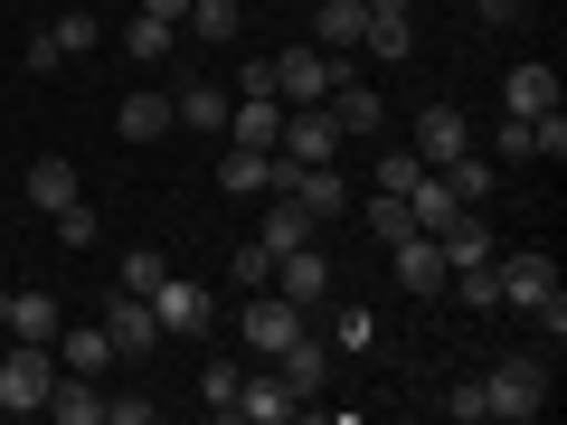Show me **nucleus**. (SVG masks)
<instances>
[{
    "mask_svg": "<svg viewBox=\"0 0 567 425\" xmlns=\"http://www.w3.org/2000/svg\"><path fill=\"white\" fill-rule=\"evenodd\" d=\"M483 406L502 425H539L548 416V360L539 350H511L502 369H483Z\"/></svg>",
    "mask_w": 567,
    "mask_h": 425,
    "instance_id": "obj_1",
    "label": "nucleus"
},
{
    "mask_svg": "<svg viewBox=\"0 0 567 425\" xmlns=\"http://www.w3.org/2000/svg\"><path fill=\"white\" fill-rule=\"evenodd\" d=\"M48 387H58V350L10 341V360H0V416H48Z\"/></svg>",
    "mask_w": 567,
    "mask_h": 425,
    "instance_id": "obj_2",
    "label": "nucleus"
},
{
    "mask_svg": "<svg viewBox=\"0 0 567 425\" xmlns=\"http://www.w3.org/2000/svg\"><path fill=\"white\" fill-rule=\"evenodd\" d=\"M265 66H275V95H284V104H322L331 85L350 76V58H331V48H312V39L284 48V58H265Z\"/></svg>",
    "mask_w": 567,
    "mask_h": 425,
    "instance_id": "obj_3",
    "label": "nucleus"
},
{
    "mask_svg": "<svg viewBox=\"0 0 567 425\" xmlns=\"http://www.w3.org/2000/svg\"><path fill=\"white\" fill-rule=\"evenodd\" d=\"M237 331H246V350H256V360H275L293 331H312V312H303V303H284L275 283H256V293H246V312H237Z\"/></svg>",
    "mask_w": 567,
    "mask_h": 425,
    "instance_id": "obj_4",
    "label": "nucleus"
},
{
    "mask_svg": "<svg viewBox=\"0 0 567 425\" xmlns=\"http://www.w3.org/2000/svg\"><path fill=\"white\" fill-rule=\"evenodd\" d=\"M142 303H152L162 341H199V331H208V283H189V274H162Z\"/></svg>",
    "mask_w": 567,
    "mask_h": 425,
    "instance_id": "obj_5",
    "label": "nucleus"
},
{
    "mask_svg": "<svg viewBox=\"0 0 567 425\" xmlns=\"http://www.w3.org/2000/svg\"><path fill=\"white\" fill-rule=\"evenodd\" d=\"M492 274H502V312H539L548 293H558V265H548L539 246H511V256H492Z\"/></svg>",
    "mask_w": 567,
    "mask_h": 425,
    "instance_id": "obj_6",
    "label": "nucleus"
},
{
    "mask_svg": "<svg viewBox=\"0 0 567 425\" xmlns=\"http://www.w3.org/2000/svg\"><path fill=\"white\" fill-rule=\"evenodd\" d=\"M275 152H284V162H341V123H331V104H284Z\"/></svg>",
    "mask_w": 567,
    "mask_h": 425,
    "instance_id": "obj_7",
    "label": "nucleus"
},
{
    "mask_svg": "<svg viewBox=\"0 0 567 425\" xmlns=\"http://www.w3.org/2000/svg\"><path fill=\"white\" fill-rule=\"evenodd\" d=\"M275 293H284V303H303V312L331 303V256H322V237H312V246H284V256H275Z\"/></svg>",
    "mask_w": 567,
    "mask_h": 425,
    "instance_id": "obj_8",
    "label": "nucleus"
},
{
    "mask_svg": "<svg viewBox=\"0 0 567 425\" xmlns=\"http://www.w3.org/2000/svg\"><path fill=\"white\" fill-rule=\"evenodd\" d=\"M95 322H104V341H114V360H152V350H162L152 303H142V293H123V283H114V303H104Z\"/></svg>",
    "mask_w": 567,
    "mask_h": 425,
    "instance_id": "obj_9",
    "label": "nucleus"
},
{
    "mask_svg": "<svg viewBox=\"0 0 567 425\" xmlns=\"http://www.w3.org/2000/svg\"><path fill=\"white\" fill-rule=\"evenodd\" d=\"M284 170H293L284 152H256V142H237V152L218 162V189H227V199H275Z\"/></svg>",
    "mask_w": 567,
    "mask_h": 425,
    "instance_id": "obj_10",
    "label": "nucleus"
},
{
    "mask_svg": "<svg viewBox=\"0 0 567 425\" xmlns=\"http://www.w3.org/2000/svg\"><path fill=\"white\" fill-rule=\"evenodd\" d=\"M406 152H416L425 170H445V162H464V152H473V123L454 114V104H425V114H416V142H406Z\"/></svg>",
    "mask_w": 567,
    "mask_h": 425,
    "instance_id": "obj_11",
    "label": "nucleus"
},
{
    "mask_svg": "<svg viewBox=\"0 0 567 425\" xmlns=\"http://www.w3.org/2000/svg\"><path fill=\"white\" fill-rule=\"evenodd\" d=\"M388 265H398V293H445V274H454L445 246L425 237V227H406V237L388 246Z\"/></svg>",
    "mask_w": 567,
    "mask_h": 425,
    "instance_id": "obj_12",
    "label": "nucleus"
},
{
    "mask_svg": "<svg viewBox=\"0 0 567 425\" xmlns=\"http://www.w3.org/2000/svg\"><path fill=\"white\" fill-rule=\"evenodd\" d=\"M275 379L293 387V397H303V406L322 397V387H331V350H322V331H293V341L275 350Z\"/></svg>",
    "mask_w": 567,
    "mask_h": 425,
    "instance_id": "obj_13",
    "label": "nucleus"
},
{
    "mask_svg": "<svg viewBox=\"0 0 567 425\" xmlns=\"http://www.w3.org/2000/svg\"><path fill=\"white\" fill-rule=\"evenodd\" d=\"M237 416H246V425H284V416H303V397H293V387L275 379V360H265V369H246V387H237Z\"/></svg>",
    "mask_w": 567,
    "mask_h": 425,
    "instance_id": "obj_14",
    "label": "nucleus"
},
{
    "mask_svg": "<svg viewBox=\"0 0 567 425\" xmlns=\"http://www.w3.org/2000/svg\"><path fill=\"white\" fill-rule=\"evenodd\" d=\"M171 123H189V133H227V85L218 76H181V85H171Z\"/></svg>",
    "mask_w": 567,
    "mask_h": 425,
    "instance_id": "obj_15",
    "label": "nucleus"
},
{
    "mask_svg": "<svg viewBox=\"0 0 567 425\" xmlns=\"http://www.w3.org/2000/svg\"><path fill=\"white\" fill-rule=\"evenodd\" d=\"M58 369H76V379H104L114 369V341H104V322H58Z\"/></svg>",
    "mask_w": 567,
    "mask_h": 425,
    "instance_id": "obj_16",
    "label": "nucleus"
},
{
    "mask_svg": "<svg viewBox=\"0 0 567 425\" xmlns=\"http://www.w3.org/2000/svg\"><path fill=\"white\" fill-rule=\"evenodd\" d=\"M322 104H331V123H341V133H379V123H388V95H379L369 76H341Z\"/></svg>",
    "mask_w": 567,
    "mask_h": 425,
    "instance_id": "obj_17",
    "label": "nucleus"
},
{
    "mask_svg": "<svg viewBox=\"0 0 567 425\" xmlns=\"http://www.w3.org/2000/svg\"><path fill=\"white\" fill-rule=\"evenodd\" d=\"M275 133H284V95H227V142L275 152Z\"/></svg>",
    "mask_w": 567,
    "mask_h": 425,
    "instance_id": "obj_18",
    "label": "nucleus"
},
{
    "mask_svg": "<svg viewBox=\"0 0 567 425\" xmlns=\"http://www.w3.org/2000/svg\"><path fill=\"white\" fill-rule=\"evenodd\" d=\"M360 39H369V0H322V10H312V48L350 58Z\"/></svg>",
    "mask_w": 567,
    "mask_h": 425,
    "instance_id": "obj_19",
    "label": "nucleus"
},
{
    "mask_svg": "<svg viewBox=\"0 0 567 425\" xmlns=\"http://www.w3.org/2000/svg\"><path fill=\"white\" fill-rule=\"evenodd\" d=\"M435 246H445V265H483V256H502V237L483 227V208H454V218L435 227Z\"/></svg>",
    "mask_w": 567,
    "mask_h": 425,
    "instance_id": "obj_20",
    "label": "nucleus"
},
{
    "mask_svg": "<svg viewBox=\"0 0 567 425\" xmlns=\"http://www.w3.org/2000/svg\"><path fill=\"white\" fill-rule=\"evenodd\" d=\"M256 237L284 256V246H312V237H322V218H312L303 199H284V189H275V199H265V218H256Z\"/></svg>",
    "mask_w": 567,
    "mask_h": 425,
    "instance_id": "obj_21",
    "label": "nucleus"
},
{
    "mask_svg": "<svg viewBox=\"0 0 567 425\" xmlns=\"http://www.w3.org/2000/svg\"><path fill=\"white\" fill-rule=\"evenodd\" d=\"M548 104H558V66L529 58V66H511V76H502V114H548Z\"/></svg>",
    "mask_w": 567,
    "mask_h": 425,
    "instance_id": "obj_22",
    "label": "nucleus"
},
{
    "mask_svg": "<svg viewBox=\"0 0 567 425\" xmlns=\"http://www.w3.org/2000/svg\"><path fill=\"white\" fill-rule=\"evenodd\" d=\"M114 133H123V142H162V133H171V95H162V85L123 95V104H114Z\"/></svg>",
    "mask_w": 567,
    "mask_h": 425,
    "instance_id": "obj_23",
    "label": "nucleus"
},
{
    "mask_svg": "<svg viewBox=\"0 0 567 425\" xmlns=\"http://www.w3.org/2000/svg\"><path fill=\"white\" fill-rule=\"evenodd\" d=\"M48 416H58V425H104V387L76 379V369H58V387H48Z\"/></svg>",
    "mask_w": 567,
    "mask_h": 425,
    "instance_id": "obj_24",
    "label": "nucleus"
},
{
    "mask_svg": "<svg viewBox=\"0 0 567 425\" xmlns=\"http://www.w3.org/2000/svg\"><path fill=\"white\" fill-rule=\"evenodd\" d=\"M58 322H66L58 293H39V283H29V293H10V322H0V331H10V341H58Z\"/></svg>",
    "mask_w": 567,
    "mask_h": 425,
    "instance_id": "obj_25",
    "label": "nucleus"
},
{
    "mask_svg": "<svg viewBox=\"0 0 567 425\" xmlns=\"http://www.w3.org/2000/svg\"><path fill=\"white\" fill-rule=\"evenodd\" d=\"M29 208H39V218H48V208H66V199H85V189H76V162H58V152H48V162H29Z\"/></svg>",
    "mask_w": 567,
    "mask_h": 425,
    "instance_id": "obj_26",
    "label": "nucleus"
},
{
    "mask_svg": "<svg viewBox=\"0 0 567 425\" xmlns=\"http://www.w3.org/2000/svg\"><path fill=\"white\" fill-rule=\"evenodd\" d=\"M171 39H181V20H152V10H142V20H123V58H133V66H162Z\"/></svg>",
    "mask_w": 567,
    "mask_h": 425,
    "instance_id": "obj_27",
    "label": "nucleus"
},
{
    "mask_svg": "<svg viewBox=\"0 0 567 425\" xmlns=\"http://www.w3.org/2000/svg\"><path fill=\"white\" fill-rule=\"evenodd\" d=\"M237 387H246V360H208L199 369V406H208V416H227V425H237Z\"/></svg>",
    "mask_w": 567,
    "mask_h": 425,
    "instance_id": "obj_28",
    "label": "nucleus"
},
{
    "mask_svg": "<svg viewBox=\"0 0 567 425\" xmlns=\"http://www.w3.org/2000/svg\"><path fill=\"white\" fill-rule=\"evenodd\" d=\"M435 180H445V189H454V199H464V208H483V199H492V180H502V170H492L483 152H464V162H445V170H435Z\"/></svg>",
    "mask_w": 567,
    "mask_h": 425,
    "instance_id": "obj_29",
    "label": "nucleus"
},
{
    "mask_svg": "<svg viewBox=\"0 0 567 425\" xmlns=\"http://www.w3.org/2000/svg\"><path fill=\"white\" fill-rule=\"evenodd\" d=\"M454 208H464V199H454V189H445V180H435V170H425V180H416V189H406V218H416V227H425V237H435V227H445V218H454Z\"/></svg>",
    "mask_w": 567,
    "mask_h": 425,
    "instance_id": "obj_30",
    "label": "nucleus"
},
{
    "mask_svg": "<svg viewBox=\"0 0 567 425\" xmlns=\"http://www.w3.org/2000/svg\"><path fill=\"white\" fill-rule=\"evenodd\" d=\"M181 29H199V39L227 48V39H246V10H237V0H189V20H181Z\"/></svg>",
    "mask_w": 567,
    "mask_h": 425,
    "instance_id": "obj_31",
    "label": "nucleus"
},
{
    "mask_svg": "<svg viewBox=\"0 0 567 425\" xmlns=\"http://www.w3.org/2000/svg\"><path fill=\"white\" fill-rule=\"evenodd\" d=\"M360 48H369L379 66H398L406 48H416V20H406V10H398V20H379V10H369V39H360Z\"/></svg>",
    "mask_w": 567,
    "mask_h": 425,
    "instance_id": "obj_32",
    "label": "nucleus"
},
{
    "mask_svg": "<svg viewBox=\"0 0 567 425\" xmlns=\"http://www.w3.org/2000/svg\"><path fill=\"white\" fill-rule=\"evenodd\" d=\"M48 227H58V246H66V256H95V208H85V199L48 208Z\"/></svg>",
    "mask_w": 567,
    "mask_h": 425,
    "instance_id": "obj_33",
    "label": "nucleus"
},
{
    "mask_svg": "<svg viewBox=\"0 0 567 425\" xmlns=\"http://www.w3.org/2000/svg\"><path fill=\"white\" fill-rule=\"evenodd\" d=\"M445 283H454V293H464L473 312H502V274H492V256H483V265H454Z\"/></svg>",
    "mask_w": 567,
    "mask_h": 425,
    "instance_id": "obj_34",
    "label": "nucleus"
},
{
    "mask_svg": "<svg viewBox=\"0 0 567 425\" xmlns=\"http://www.w3.org/2000/svg\"><path fill=\"white\" fill-rule=\"evenodd\" d=\"M529 162H548V170L567 162V114H558V104H548V114H529Z\"/></svg>",
    "mask_w": 567,
    "mask_h": 425,
    "instance_id": "obj_35",
    "label": "nucleus"
},
{
    "mask_svg": "<svg viewBox=\"0 0 567 425\" xmlns=\"http://www.w3.org/2000/svg\"><path fill=\"white\" fill-rule=\"evenodd\" d=\"M492 162L529 170V114H502V123H492Z\"/></svg>",
    "mask_w": 567,
    "mask_h": 425,
    "instance_id": "obj_36",
    "label": "nucleus"
},
{
    "mask_svg": "<svg viewBox=\"0 0 567 425\" xmlns=\"http://www.w3.org/2000/svg\"><path fill=\"white\" fill-rule=\"evenodd\" d=\"M369 341H379V312H360V303L331 312V350H369Z\"/></svg>",
    "mask_w": 567,
    "mask_h": 425,
    "instance_id": "obj_37",
    "label": "nucleus"
},
{
    "mask_svg": "<svg viewBox=\"0 0 567 425\" xmlns=\"http://www.w3.org/2000/svg\"><path fill=\"white\" fill-rule=\"evenodd\" d=\"M20 66H29V76H58V66H66L58 29H29V39H20Z\"/></svg>",
    "mask_w": 567,
    "mask_h": 425,
    "instance_id": "obj_38",
    "label": "nucleus"
},
{
    "mask_svg": "<svg viewBox=\"0 0 567 425\" xmlns=\"http://www.w3.org/2000/svg\"><path fill=\"white\" fill-rule=\"evenodd\" d=\"M416 180H425V162H416V152H379V189H388V199H406Z\"/></svg>",
    "mask_w": 567,
    "mask_h": 425,
    "instance_id": "obj_39",
    "label": "nucleus"
},
{
    "mask_svg": "<svg viewBox=\"0 0 567 425\" xmlns=\"http://www.w3.org/2000/svg\"><path fill=\"white\" fill-rule=\"evenodd\" d=\"M256 283H275V246L246 237V246H237V293H256Z\"/></svg>",
    "mask_w": 567,
    "mask_h": 425,
    "instance_id": "obj_40",
    "label": "nucleus"
},
{
    "mask_svg": "<svg viewBox=\"0 0 567 425\" xmlns=\"http://www.w3.org/2000/svg\"><path fill=\"white\" fill-rule=\"evenodd\" d=\"M406 227H416V218H406V199H388V189H379V199H369V237H379V246H398Z\"/></svg>",
    "mask_w": 567,
    "mask_h": 425,
    "instance_id": "obj_41",
    "label": "nucleus"
},
{
    "mask_svg": "<svg viewBox=\"0 0 567 425\" xmlns=\"http://www.w3.org/2000/svg\"><path fill=\"white\" fill-rule=\"evenodd\" d=\"M48 29H58V48H66V58H85V48H95V10H58Z\"/></svg>",
    "mask_w": 567,
    "mask_h": 425,
    "instance_id": "obj_42",
    "label": "nucleus"
},
{
    "mask_svg": "<svg viewBox=\"0 0 567 425\" xmlns=\"http://www.w3.org/2000/svg\"><path fill=\"white\" fill-rule=\"evenodd\" d=\"M445 416H454V425H492V406H483V379H464V387H454V397H445Z\"/></svg>",
    "mask_w": 567,
    "mask_h": 425,
    "instance_id": "obj_43",
    "label": "nucleus"
},
{
    "mask_svg": "<svg viewBox=\"0 0 567 425\" xmlns=\"http://www.w3.org/2000/svg\"><path fill=\"white\" fill-rule=\"evenodd\" d=\"M162 274H171V265L152 256V246H142V256H123V293H152V283H162Z\"/></svg>",
    "mask_w": 567,
    "mask_h": 425,
    "instance_id": "obj_44",
    "label": "nucleus"
},
{
    "mask_svg": "<svg viewBox=\"0 0 567 425\" xmlns=\"http://www.w3.org/2000/svg\"><path fill=\"white\" fill-rule=\"evenodd\" d=\"M529 0H473V29H520Z\"/></svg>",
    "mask_w": 567,
    "mask_h": 425,
    "instance_id": "obj_45",
    "label": "nucleus"
},
{
    "mask_svg": "<svg viewBox=\"0 0 567 425\" xmlns=\"http://www.w3.org/2000/svg\"><path fill=\"white\" fill-rule=\"evenodd\" d=\"M104 425H152V397H104Z\"/></svg>",
    "mask_w": 567,
    "mask_h": 425,
    "instance_id": "obj_46",
    "label": "nucleus"
},
{
    "mask_svg": "<svg viewBox=\"0 0 567 425\" xmlns=\"http://www.w3.org/2000/svg\"><path fill=\"white\" fill-rule=\"evenodd\" d=\"M142 10H152V20H189V0H142Z\"/></svg>",
    "mask_w": 567,
    "mask_h": 425,
    "instance_id": "obj_47",
    "label": "nucleus"
},
{
    "mask_svg": "<svg viewBox=\"0 0 567 425\" xmlns=\"http://www.w3.org/2000/svg\"><path fill=\"white\" fill-rule=\"evenodd\" d=\"M369 10H379V20H398V10H416V0H369Z\"/></svg>",
    "mask_w": 567,
    "mask_h": 425,
    "instance_id": "obj_48",
    "label": "nucleus"
},
{
    "mask_svg": "<svg viewBox=\"0 0 567 425\" xmlns=\"http://www.w3.org/2000/svg\"><path fill=\"white\" fill-rule=\"evenodd\" d=\"M0 322H10V283H0Z\"/></svg>",
    "mask_w": 567,
    "mask_h": 425,
    "instance_id": "obj_49",
    "label": "nucleus"
}]
</instances>
